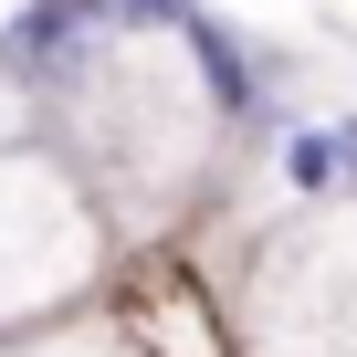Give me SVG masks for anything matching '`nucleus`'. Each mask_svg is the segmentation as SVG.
<instances>
[{
  "mask_svg": "<svg viewBox=\"0 0 357 357\" xmlns=\"http://www.w3.org/2000/svg\"><path fill=\"white\" fill-rule=\"evenodd\" d=\"M190 43H200V74H211V95H231V105H242V84H252V74H242V43H231L221 22H190Z\"/></svg>",
  "mask_w": 357,
  "mask_h": 357,
  "instance_id": "f257e3e1",
  "label": "nucleus"
},
{
  "mask_svg": "<svg viewBox=\"0 0 357 357\" xmlns=\"http://www.w3.org/2000/svg\"><path fill=\"white\" fill-rule=\"evenodd\" d=\"M22 43H32V53H74V11H63V0H43V11L22 22Z\"/></svg>",
  "mask_w": 357,
  "mask_h": 357,
  "instance_id": "f03ea898",
  "label": "nucleus"
},
{
  "mask_svg": "<svg viewBox=\"0 0 357 357\" xmlns=\"http://www.w3.org/2000/svg\"><path fill=\"white\" fill-rule=\"evenodd\" d=\"M336 168H347V147H336V137H294V178H305V190H326Z\"/></svg>",
  "mask_w": 357,
  "mask_h": 357,
  "instance_id": "7ed1b4c3",
  "label": "nucleus"
},
{
  "mask_svg": "<svg viewBox=\"0 0 357 357\" xmlns=\"http://www.w3.org/2000/svg\"><path fill=\"white\" fill-rule=\"evenodd\" d=\"M116 22H200V0H105Z\"/></svg>",
  "mask_w": 357,
  "mask_h": 357,
  "instance_id": "20e7f679",
  "label": "nucleus"
},
{
  "mask_svg": "<svg viewBox=\"0 0 357 357\" xmlns=\"http://www.w3.org/2000/svg\"><path fill=\"white\" fill-rule=\"evenodd\" d=\"M0 53H11V32H0Z\"/></svg>",
  "mask_w": 357,
  "mask_h": 357,
  "instance_id": "39448f33",
  "label": "nucleus"
}]
</instances>
